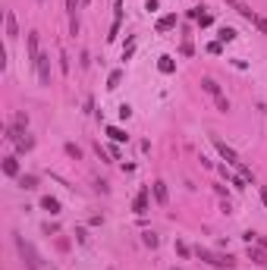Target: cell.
Instances as JSON below:
<instances>
[{
	"mask_svg": "<svg viewBox=\"0 0 267 270\" xmlns=\"http://www.w3.org/2000/svg\"><path fill=\"white\" fill-rule=\"evenodd\" d=\"M227 3H229V6H236V3H239V0H227Z\"/></svg>",
	"mask_w": 267,
	"mask_h": 270,
	"instance_id": "d6a6232c",
	"label": "cell"
},
{
	"mask_svg": "<svg viewBox=\"0 0 267 270\" xmlns=\"http://www.w3.org/2000/svg\"><path fill=\"white\" fill-rule=\"evenodd\" d=\"M176 251H179L183 258H189V245H183V242H176Z\"/></svg>",
	"mask_w": 267,
	"mask_h": 270,
	"instance_id": "4dcf8cb0",
	"label": "cell"
},
{
	"mask_svg": "<svg viewBox=\"0 0 267 270\" xmlns=\"http://www.w3.org/2000/svg\"><path fill=\"white\" fill-rule=\"evenodd\" d=\"M214 148H217V151H220V157H223V160H227V164H229V167H239V164H242V160H239V154H236V151H232V148L227 145V141H220V138H217V135H214Z\"/></svg>",
	"mask_w": 267,
	"mask_h": 270,
	"instance_id": "277c9868",
	"label": "cell"
},
{
	"mask_svg": "<svg viewBox=\"0 0 267 270\" xmlns=\"http://www.w3.org/2000/svg\"><path fill=\"white\" fill-rule=\"evenodd\" d=\"M192 16H195V22L201 25V29H204V25H211V22H214V16H211V13H201V10H195Z\"/></svg>",
	"mask_w": 267,
	"mask_h": 270,
	"instance_id": "ac0fdd59",
	"label": "cell"
},
{
	"mask_svg": "<svg viewBox=\"0 0 267 270\" xmlns=\"http://www.w3.org/2000/svg\"><path fill=\"white\" fill-rule=\"evenodd\" d=\"M198 258L208 261L211 267H223V270L232 267V258H229V255H217V251H208V248H198Z\"/></svg>",
	"mask_w": 267,
	"mask_h": 270,
	"instance_id": "3957f363",
	"label": "cell"
},
{
	"mask_svg": "<svg viewBox=\"0 0 267 270\" xmlns=\"http://www.w3.org/2000/svg\"><path fill=\"white\" fill-rule=\"evenodd\" d=\"M3 25H6V38H10V41H13L16 35H19V29H16V16H13L10 10L3 13Z\"/></svg>",
	"mask_w": 267,
	"mask_h": 270,
	"instance_id": "ba28073f",
	"label": "cell"
},
{
	"mask_svg": "<svg viewBox=\"0 0 267 270\" xmlns=\"http://www.w3.org/2000/svg\"><path fill=\"white\" fill-rule=\"evenodd\" d=\"M132 54H135V41H129V44H126V50H123V60H129Z\"/></svg>",
	"mask_w": 267,
	"mask_h": 270,
	"instance_id": "cb8c5ba5",
	"label": "cell"
},
{
	"mask_svg": "<svg viewBox=\"0 0 267 270\" xmlns=\"http://www.w3.org/2000/svg\"><path fill=\"white\" fill-rule=\"evenodd\" d=\"M119 116H123V120H129V116H132V107L123 104V107H119Z\"/></svg>",
	"mask_w": 267,
	"mask_h": 270,
	"instance_id": "83f0119b",
	"label": "cell"
},
{
	"mask_svg": "<svg viewBox=\"0 0 267 270\" xmlns=\"http://www.w3.org/2000/svg\"><path fill=\"white\" fill-rule=\"evenodd\" d=\"M25 126H29V116H25V113H16V120H13V129H25Z\"/></svg>",
	"mask_w": 267,
	"mask_h": 270,
	"instance_id": "7402d4cb",
	"label": "cell"
},
{
	"mask_svg": "<svg viewBox=\"0 0 267 270\" xmlns=\"http://www.w3.org/2000/svg\"><path fill=\"white\" fill-rule=\"evenodd\" d=\"M142 242H145L148 248H157V245H160V239H157V236H154L151 230H148V233H142Z\"/></svg>",
	"mask_w": 267,
	"mask_h": 270,
	"instance_id": "ffe728a7",
	"label": "cell"
},
{
	"mask_svg": "<svg viewBox=\"0 0 267 270\" xmlns=\"http://www.w3.org/2000/svg\"><path fill=\"white\" fill-rule=\"evenodd\" d=\"M232 10H236L239 16H242V19H245V22H252V25H255V29H258V32H261V35H267V19H261V16H258L255 10H248V6H245V3H236V6H232Z\"/></svg>",
	"mask_w": 267,
	"mask_h": 270,
	"instance_id": "7a4b0ae2",
	"label": "cell"
},
{
	"mask_svg": "<svg viewBox=\"0 0 267 270\" xmlns=\"http://www.w3.org/2000/svg\"><path fill=\"white\" fill-rule=\"evenodd\" d=\"M38 75H41V82H44V85H50V57L47 54L38 57Z\"/></svg>",
	"mask_w": 267,
	"mask_h": 270,
	"instance_id": "5b68a950",
	"label": "cell"
},
{
	"mask_svg": "<svg viewBox=\"0 0 267 270\" xmlns=\"http://www.w3.org/2000/svg\"><path fill=\"white\" fill-rule=\"evenodd\" d=\"M176 25V13H167L163 19H157V32H170Z\"/></svg>",
	"mask_w": 267,
	"mask_h": 270,
	"instance_id": "8fae6325",
	"label": "cell"
},
{
	"mask_svg": "<svg viewBox=\"0 0 267 270\" xmlns=\"http://www.w3.org/2000/svg\"><path fill=\"white\" fill-rule=\"evenodd\" d=\"M220 41H236V29H227V25H223V29H220Z\"/></svg>",
	"mask_w": 267,
	"mask_h": 270,
	"instance_id": "603a6c76",
	"label": "cell"
},
{
	"mask_svg": "<svg viewBox=\"0 0 267 270\" xmlns=\"http://www.w3.org/2000/svg\"><path fill=\"white\" fill-rule=\"evenodd\" d=\"M3 173L6 176H19V160H16V157H3Z\"/></svg>",
	"mask_w": 267,
	"mask_h": 270,
	"instance_id": "30bf717a",
	"label": "cell"
},
{
	"mask_svg": "<svg viewBox=\"0 0 267 270\" xmlns=\"http://www.w3.org/2000/svg\"><path fill=\"white\" fill-rule=\"evenodd\" d=\"M151 189H154V198H157V204H167V182H154L151 185Z\"/></svg>",
	"mask_w": 267,
	"mask_h": 270,
	"instance_id": "9c48e42d",
	"label": "cell"
},
{
	"mask_svg": "<svg viewBox=\"0 0 267 270\" xmlns=\"http://www.w3.org/2000/svg\"><path fill=\"white\" fill-rule=\"evenodd\" d=\"M16 248H19L22 261L29 264V270H41V255H38L35 248H32V242H25L22 236H16Z\"/></svg>",
	"mask_w": 267,
	"mask_h": 270,
	"instance_id": "6da1fadb",
	"label": "cell"
},
{
	"mask_svg": "<svg viewBox=\"0 0 267 270\" xmlns=\"http://www.w3.org/2000/svg\"><path fill=\"white\" fill-rule=\"evenodd\" d=\"M16 148H19V151H32V148H35V138H29V135H19V138H16Z\"/></svg>",
	"mask_w": 267,
	"mask_h": 270,
	"instance_id": "5bb4252c",
	"label": "cell"
},
{
	"mask_svg": "<svg viewBox=\"0 0 267 270\" xmlns=\"http://www.w3.org/2000/svg\"><path fill=\"white\" fill-rule=\"evenodd\" d=\"M19 185H22V189H38V176H19Z\"/></svg>",
	"mask_w": 267,
	"mask_h": 270,
	"instance_id": "d6986e66",
	"label": "cell"
},
{
	"mask_svg": "<svg viewBox=\"0 0 267 270\" xmlns=\"http://www.w3.org/2000/svg\"><path fill=\"white\" fill-rule=\"evenodd\" d=\"M82 3H88V0H82Z\"/></svg>",
	"mask_w": 267,
	"mask_h": 270,
	"instance_id": "836d02e7",
	"label": "cell"
},
{
	"mask_svg": "<svg viewBox=\"0 0 267 270\" xmlns=\"http://www.w3.org/2000/svg\"><path fill=\"white\" fill-rule=\"evenodd\" d=\"M79 3H82V0H66V10L76 16V6H79Z\"/></svg>",
	"mask_w": 267,
	"mask_h": 270,
	"instance_id": "f546056e",
	"label": "cell"
},
{
	"mask_svg": "<svg viewBox=\"0 0 267 270\" xmlns=\"http://www.w3.org/2000/svg\"><path fill=\"white\" fill-rule=\"evenodd\" d=\"M38 32H29V63L32 66H38Z\"/></svg>",
	"mask_w": 267,
	"mask_h": 270,
	"instance_id": "8992f818",
	"label": "cell"
},
{
	"mask_svg": "<svg viewBox=\"0 0 267 270\" xmlns=\"http://www.w3.org/2000/svg\"><path fill=\"white\" fill-rule=\"evenodd\" d=\"M41 207H44V210H50V214H60V201L57 198H41Z\"/></svg>",
	"mask_w": 267,
	"mask_h": 270,
	"instance_id": "2e32d148",
	"label": "cell"
},
{
	"mask_svg": "<svg viewBox=\"0 0 267 270\" xmlns=\"http://www.w3.org/2000/svg\"><path fill=\"white\" fill-rule=\"evenodd\" d=\"M157 69H160L163 75H170V72H173V69H176V63H173V57H160V60H157Z\"/></svg>",
	"mask_w": 267,
	"mask_h": 270,
	"instance_id": "7c38bea8",
	"label": "cell"
},
{
	"mask_svg": "<svg viewBox=\"0 0 267 270\" xmlns=\"http://www.w3.org/2000/svg\"><path fill=\"white\" fill-rule=\"evenodd\" d=\"M107 135H110V138L116 141V145H119V141H126V132L119 129V126H107Z\"/></svg>",
	"mask_w": 267,
	"mask_h": 270,
	"instance_id": "e0dca14e",
	"label": "cell"
},
{
	"mask_svg": "<svg viewBox=\"0 0 267 270\" xmlns=\"http://www.w3.org/2000/svg\"><path fill=\"white\" fill-rule=\"evenodd\" d=\"M229 182L236 185V189H245V179H242V176H229Z\"/></svg>",
	"mask_w": 267,
	"mask_h": 270,
	"instance_id": "484cf974",
	"label": "cell"
},
{
	"mask_svg": "<svg viewBox=\"0 0 267 270\" xmlns=\"http://www.w3.org/2000/svg\"><path fill=\"white\" fill-rule=\"evenodd\" d=\"M217 107H220V110H223V113H227V110H229V101H227V98H223V95H220V98H217Z\"/></svg>",
	"mask_w": 267,
	"mask_h": 270,
	"instance_id": "4316f807",
	"label": "cell"
},
{
	"mask_svg": "<svg viewBox=\"0 0 267 270\" xmlns=\"http://www.w3.org/2000/svg\"><path fill=\"white\" fill-rule=\"evenodd\" d=\"M132 210H135V214H145V210H148V189H142L139 195H135V201H132Z\"/></svg>",
	"mask_w": 267,
	"mask_h": 270,
	"instance_id": "52a82bcc",
	"label": "cell"
},
{
	"mask_svg": "<svg viewBox=\"0 0 267 270\" xmlns=\"http://www.w3.org/2000/svg\"><path fill=\"white\" fill-rule=\"evenodd\" d=\"M119 82H123V72H110V79H107V88L114 91V88H119Z\"/></svg>",
	"mask_w": 267,
	"mask_h": 270,
	"instance_id": "44dd1931",
	"label": "cell"
},
{
	"mask_svg": "<svg viewBox=\"0 0 267 270\" xmlns=\"http://www.w3.org/2000/svg\"><path fill=\"white\" fill-rule=\"evenodd\" d=\"M248 261H255V264H267V261H264V248L261 245H258V248L248 245Z\"/></svg>",
	"mask_w": 267,
	"mask_h": 270,
	"instance_id": "9a60e30c",
	"label": "cell"
},
{
	"mask_svg": "<svg viewBox=\"0 0 267 270\" xmlns=\"http://www.w3.org/2000/svg\"><path fill=\"white\" fill-rule=\"evenodd\" d=\"M66 154H70V157H76V160H79V157H82V151H79V148H76V145H66Z\"/></svg>",
	"mask_w": 267,
	"mask_h": 270,
	"instance_id": "d4e9b609",
	"label": "cell"
},
{
	"mask_svg": "<svg viewBox=\"0 0 267 270\" xmlns=\"http://www.w3.org/2000/svg\"><path fill=\"white\" fill-rule=\"evenodd\" d=\"M208 50H211V54H220V50H223V41H214V44H208Z\"/></svg>",
	"mask_w": 267,
	"mask_h": 270,
	"instance_id": "f1b7e54d",
	"label": "cell"
},
{
	"mask_svg": "<svg viewBox=\"0 0 267 270\" xmlns=\"http://www.w3.org/2000/svg\"><path fill=\"white\" fill-rule=\"evenodd\" d=\"M201 88L208 91L211 98H220V85H217V82H214V79H201Z\"/></svg>",
	"mask_w": 267,
	"mask_h": 270,
	"instance_id": "4fadbf2b",
	"label": "cell"
},
{
	"mask_svg": "<svg viewBox=\"0 0 267 270\" xmlns=\"http://www.w3.org/2000/svg\"><path fill=\"white\" fill-rule=\"evenodd\" d=\"M261 198H264V204H267V185H264V189H261Z\"/></svg>",
	"mask_w": 267,
	"mask_h": 270,
	"instance_id": "1f68e13d",
	"label": "cell"
}]
</instances>
